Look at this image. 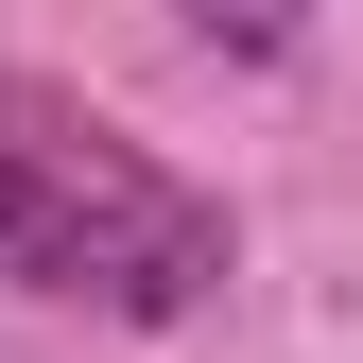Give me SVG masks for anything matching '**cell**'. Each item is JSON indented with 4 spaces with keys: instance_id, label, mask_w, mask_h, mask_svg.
Segmentation results:
<instances>
[{
    "instance_id": "obj_1",
    "label": "cell",
    "mask_w": 363,
    "mask_h": 363,
    "mask_svg": "<svg viewBox=\"0 0 363 363\" xmlns=\"http://www.w3.org/2000/svg\"><path fill=\"white\" fill-rule=\"evenodd\" d=\"M0 277L52 311H104V329H191L242 277V225L156 139H121L104 104L0 69Z\"/></svg>"
}]
</instances>
